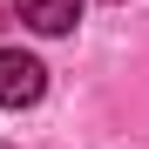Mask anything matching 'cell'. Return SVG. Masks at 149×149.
<instances>
[{"mask_svg": "<svg viewBox=\"0 0 149 149\" xmlns=\"http://www.w3.org/2000/svg\"><path fill=\"white\" fill-rule=\"evenodd\" d=\"M47 95V68L20 47H0V109H34Z\"/></svg>", "mask_w": 149, "mask_h": 149, "instance_id": "cell-1", "label": "cell"}, {"mask_svg": "<svg viewBox=\"0 0 149 149\" xmlns=\"http://www.w3.org/2000/svg\"><path fill=\"white\" fill-rule=\"evenodd\" d=\"M14 7L34 34H74V20H81V0H14Z\"/></svg>", "mask_w": 149, "mask_h": 149, "instance_id": "cell-2", "label": "cell"}]
</instances>
